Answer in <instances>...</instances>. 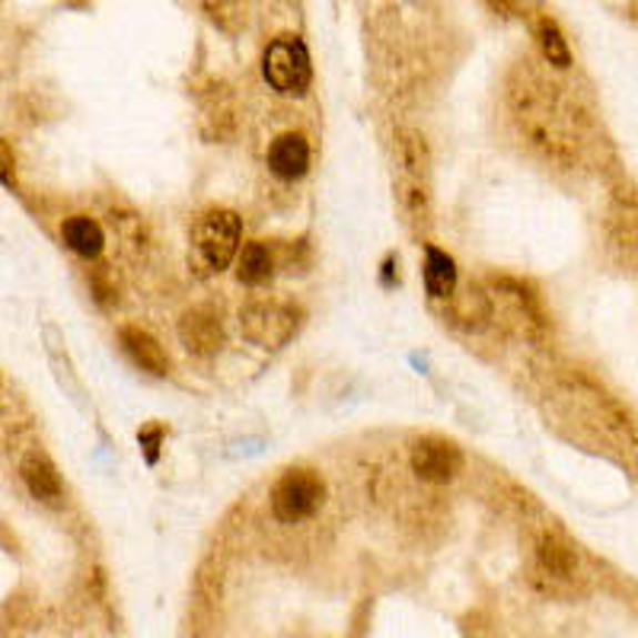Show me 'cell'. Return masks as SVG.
<instances>
[{
	"label": "cell",
	"mask_w": 638,
	"mask_h": 638,
	"mask_svg": "<svg viewBox=\"0 0 638 638\" xmlns=\"http://www.w3.org/2000/svg\"><path fill=\"white\" fill-rule=\"evenodd\" d=\"M240 217L233 211L214 207L199 217L192 230V255L202 272H224L240 253Z\"/></svg>",
	"instance_id": "1"
},
{
	"label": "cell",
	"mask_w": 638,
	"mask_h": 638,
	"mask_svg": "<svg viewBox=\"0 0 638 638\" xmlns=\"http://www.w3.org/2000/svg\"><path fill=\"white\" fill-rule=\"evenodd\" d=\"M301 306L284 301H253L240 310V332L259 348H281L301 330Z\"/></svg>",
	"instance_id": "2"
},
{
	"label": "cell",
	"mask_w": 638,
	"mask_h": 638,
	"mask_svg": "<svg viewBox=\"0 0 638 638\" xmlns=\"http://www.w3.org/2000/svg\"><path fill=\"white\" fill-rule=\"evenodd\" d=\"M262 74L272 90H279L284 97H301L313 77L310 51L297 36H279L262 54Z\"/></svg>",
	"instance_id": "3"
},
{
	"label": "cell",
	"mask_w": 638,
	"mask_h": 638,
	"mask_svg": "<svg viewBox=\"0 0 638 638\" xmlns=\"http://www.w3.org/2000/svg\"><path fill=\"white\" fill-rule=\"evenodd\" d=\"M326 485L313 469H287L272 488V514L281 524H301L323 505Z\"/></svg>",
	"instance_id": "4"
},
{
	"label": "cell",
	"mask_w": 638,
	"mask_h": 638,
	"mask_svg": "<svg viewBox=\"0 0 638 638\" xmlns=\"http://www.w3.org/2000/svg\"><path fill=\"white\" fill-rule=\"evenodd\" d=\"M463 469V454L454 440H444V437H422L415 447H412V473L422 479V483H450Z\"/></svg>",
	"instance_id": "5"
},
{
	"label": "cell",
	"mask_w": 638,
	"mask_h": 638,
	"mask_svg": "<svg viewBox=\"0 0 638 638\" xmlns=\"http://www.w3.org/2000/svg\"><path fill=\"white\" fill-rule=\"evenodd\" d=\"M179 342L192 355H214V352H221V345H224L221 316L214 310H207V306H192L179 320Z\"/></svg>",
	"instance_id": "6"
},
{
	"label": "cell",
	"mask_w": 638,
	"mask_h": 638,
	"mask_svg": "<svg viewBox=\"0 0 638 638\" xmlns=\"http://www.w3.org/2000/svg\"><path fill=\"white\" fill-rule=\"evenodd\" d=\"M119 342H122L125 355L131 357V364L141 367L144 374H153V377H166V374H170V357H166L163 345H160L148 330H141V326H122V330H119Z\"/></svg>",
	"instance_id": "7"
},
{
	"label": "cell",
	"mask_w": 638,
	"mask_h": 638,
	"mask_svg": "<svg viewBox=\"0 0 638 638\" xmlns=\"http://www.w3.org/2000/svg\"><path fill=\"white\" fill-rule=\"evenodd\" d=\"M269 170L279 179H301L310 170V144L304 134H279L269 148Z\"/></svg>",
	"instance_id": "8"
},
{
	"label": "cell",
	"mask_w": 638,
	"mask_h": 638,
	"mask_svg": "<svg viewBox=\"0 0 638 638\" xmlns=\"http://www.w3.org/2000/svg\"><path fill=\"white\" fill-rule=\"evenodd\" d=\"M20 473H23V483L32 498H39L45 505H54L61 498L64 485H61V476H58V466L45 454H39V450L26 454Z\"/></svg>",
	"instance_id": "9"
},
{
	"label": "cell",
	"mask_w": 638,
	"mask_h": 638,
	"mask_svg": "<svg viewBox=\"0 0 638 638\" xmlns=\"http://www.w3.org/2000/svg\"><path fill=\"white\" fill-rule=\"evenodd\" d=\"M425 291L432 294L434 301H450L454 291H457V265H454L450 255L437 250V246L425 250Z\"/></svg>",
	"instance_id": "10"
},
{
	"label": "cell",
	"mask_w": 638,
	"mask_h": 638,
	"mask_svg": "<svg viewBox=\"0 0 638 638\" xmlns=\"http://www.w3.org/2000/svg\"><path fill=\"white\" fill-rule=\"evenodd\" d=\"M61 236H64L68 250H74V253L83 255V259H97V255L102 253V246H105L102 227L93 217H87V214L68 217V221L61 224Z\"/></svg>",
	"instance_id": "11"
},
{
	"label": "cell",
	"mask_w": 638,
	"mask_h": 638,
	"mask_svg": "<svg viewBox=\"0 0 638 638\" xmlns=\"http://www.w3.org/2000/svg\"><path fill=\"white\" fill-rule=\"evenodd\" d=\"M272 272H275L272 250L262 240L246 243L240 259H236V279L243 281V284H265V281L272 279Z\"/></svg>",
	"instance_id": "12"
},
{
	"label": "cell",
	"mask_w": 638,
	"mask_h": 638,
	"mask_svg": "<svg viewBox=\"0 0 638 638\" xmlns=\"http://www.w3.org/2000/svg\"><path fill=\"white\" fill-rule=\"evenodd\" d=\"M536 561L543 571L556 575V578H568L575 571V553L561 543L559 536H539L536 543Z\"/></svg>",
	"instance_id": "13"
},
{
	"label": "cell",
	"mask_w": 638,
	"mask_h": 638,
	"mask_svg": "<svg viewBox=\"0 0 638 638\" xmlns=\"http://www.w3.org/2000/svg\"><path fill=\"white\" fill-rule=\"evenodd\" d=\"M536 42H539V51H543V58L553 64V68H559L565 71L568 64H571V51H568V42H565V36H561V29L549 17H543L539 23H536Z\"/></svg>",
	"instance_id": "14"
},
{
	"label": "cell",
	"mask_w": 638,
	"mask_h": 638,
	"mask_svg": "<svg viewBox=\"0 0 638 638\" xmlns=\"http://www.w3.org/2000/svg\"><path fill=\"white\" fill-rule=\"evenodd\" d=\"M399 160H403V166H406V173L415 182L425 176V170H428V148H425V141L418 138V134H399Z\"/></svg>",
	"instance_id": "15"
},
{
	"label": "cell",
	"mask_w": 638,
	"mask_h": 638,
	"mask_svg": "<svg viewBox=\"0 0 638 638\" xmlns=\"http://www.w3.org/2000/svg\"><path fill=\"white\" fill-rule=\"evenodd\" d=\"M138 440H141V447H144V457H148V463H156V454H160V440H163V428L151 425V428H144V432L138 434Z\"/></svg>",
	"instance_id": "16"
},
{
	"label": "cell",
	"mask_w": 638,
	"mask_h": 638,
	"mask_svg": "<svg viewBox=\"0 0 638 638\" xmlns=\"http://www.w3.org/2000/svg\"><path fill=\"white\" fill-rule=\"evenodd\" d=\"M0 156H3V185L13 189V160H10V144H0Z\"/></svg>",
	"instance_id": "17"
}]
</instances>
